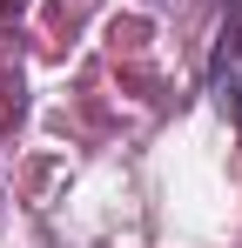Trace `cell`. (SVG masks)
<instances>
[{
  "mask_svg": "<svg viewBox=\"0 0 242 248\" xmlns=\"http://www.w3.org/2000/svg\"><path fill=\"white\" fill-rule=\"evenodd\" d=\"M215 87L242 121V34H222V47H215Z\"/></svg>",
  "mask_w": 242,
  "mask_h": 248,
  "instance_id": "obj_1",
  "label": "cell"
}]
</instances>
